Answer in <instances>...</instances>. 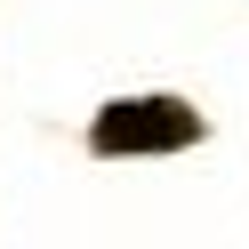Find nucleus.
Instances as JSON below:
<instances>
[{
  "instance_id": "obj_1",
  "label": "nucleus",
  "mask_w": 249,
  "mask_h": 249,
  "mask_svg": "<svg viewBox=\"0 0 249 249\" xmlns=\"http://www.w3.org/2000/svg\"><path fill=\"white\" fill-rule=\"evenodd\" d=\"M201 137V113H185L177 97H121L97 113V129H89V145L97 153H177Z\"/></svg>"
}]
</instances>
